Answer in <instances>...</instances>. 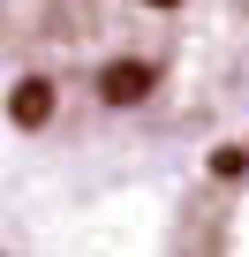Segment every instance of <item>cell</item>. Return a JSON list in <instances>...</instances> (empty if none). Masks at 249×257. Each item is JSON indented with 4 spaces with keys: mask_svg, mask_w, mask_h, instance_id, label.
Segmentation results:
<instances>
[{
    "mask_svg": "<svg viewBox=\"0 0 249 257\" xmlns=\"http://www.w3.org/2000/svg\"><path fill=\"white\" fill-rule=\"evenodd\" d=\"M151 83H159V76H151V61H136V53H121V61L98 68V98H106V106H144Z\"/></svg>",
    "mask_w": 249,
    "mask_h": 257,
    "instance_id": "6da1fadb",
    "label": "cell"
},
{
    "mask_svg": "<svg viewBox=\"0 0 249 257\" xmlns=\"http://www.w3.org/2000/svg\"><path fill=\"white\" fill-rule=\"evenodd\" d=\"M8 121H16V128H46V121H53V83H46V76H23V83L8 91Z\"/></svg>",
    "mask_w": 249,
    "mask_h": 257,
    "instance_id": "7a4b0ae2",
    "label": "cell"
},
{
    "mask_svg": "<svg viewBox=\"0 0 249 257\" xmlns=\"http://www.w3.org/2000/svg\"><path fill=\"white\" fill-rule=\"evenodd\" d=\"M211 174H219V182H241V174H249V144H219V152H211Z\"/></svg>",
    "mask_w": 249,
    "mask_h": 257,
    "instance_id": "3957f363",
    "label": "cell"
},
{
    "mask_svg": "<svg viewBox=\"0 0 249 257\" xmlns=\"http://www.w3.org/2000/svg\"><path fill=\"white\" fill-rule=\"evenodd\" d=\"M144 8H181V0H144Z\"/></svg>",
    "mask_w": 249,
    "mask_h": 257,
    "instance_id": "277c9868",
    "label": "cell"
}]
</instances>
